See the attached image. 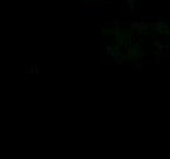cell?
Segmentation results:
<instances>
[{
  "label": "cell",
  "mask_w": 170,
  "mask_h": 159,
  "mask_svg": "<svg viewBox=\"0 0 170 159\" xmlns=\"http://www.w3.org/2000/svg\"><path fill=\"white\" fill-rule=\"evenodd\" d=\"M126 4H129L130 6H135V4H136V0H126Z\"/></svg>",
  "instance_id": "2"
},
{
  "label": "cell",
  "mask_w": 170,
  "mask_h": 159,
  "mask_svg": "<svg viewBox=\"0 0 170 159\" xmlns=\"http://www.w3.org/2000/svg\"><path fill=\"white\" fill-rule=\"evenodd\" d=\"M114 23L118 25V23H119V19H114Z\"/></svg>",
  "instance_id": "3"
},
{
  "label": "cell",
  "mask_w": 170,
  "mask_h": 159,
  "mask_svg": "<svg viewBox=\"0 0 170 159\" xmlns=\"http://www.w3.org/2000/svg\"><path fill=\"white\" fill-rule=\"evenodd\" d=\"M82 14L83 15H87V16H97L102 14V9L100 8H83L82 9Z\"/></svg>",
  "instance_id": "1"
}]
</instances>
